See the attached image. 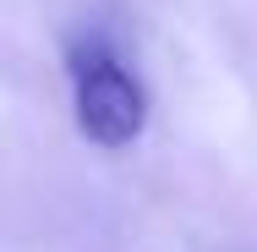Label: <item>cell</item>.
Masks as SVG:
<instances>
[{"label": "cell", "instance_id": "obj_1", "mask_svg": "<svg viewBox=\"0 0 257 252\" xmlns=\"http://www.w3.org/2000/svg\"><path fill=\"white\" fill-rule=\"evenodd\" d=\"M66 77H71V110H77V132L99 148H126L143 137L148 126V94L137 82V71L115 55L109 39L82 33L66 50Z\"/></svg>", "mask_w": 257, "mask_h": 252}]
</instances>
